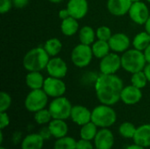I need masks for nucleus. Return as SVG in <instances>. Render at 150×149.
I'll list each match as a JSON object with an SVG mask.
<instances>
[{"instance_id":"c756f323","label":"nucleus","mask_w":150,"mask_h":149,"mask_svg":"<svg viewBox=\"0 0 150 149\" xmlns=\"http://www.w3.org/2000/svg\"><path fill=\"white\" fill-rule=\"evenodd\" d=\"M131 82L134 86H135L139 89H142L146 86L148 79H147L145 73L142 70V71L134 73L132 76V78H131Z\"/></svg>"},{"instance_id":"473e14b6","label":"nucleus","mask_w":150,"mask_h":149,"mask_svg":"<svg viewBox=\"0 0 150 149\" xmlns=\"http://www.w3.org/2000/svg\"><path fill=\"white\" fill-rule=\"evenodd\" d=\"M11 104V98L10 95L4 91L0 93V112H6Z\"/></svg>"},{"instance_id":"f3484780","label":"nucleus","mask_w":150,"mask_h":149,"mask_svg":"<svg viewBox=\"0 0 150 149\" xmlns=\"http://www.w3.org/2000/svg\"><path fill=\"white\" fill-rule=\"evenodd\" d=\"M132 4L131 0H108L107 8L114 16H124L129 11Z\"/></svg>"},{"instance_id":"aec40b11","label":"nucleus","mask_w":150,"mask_h":149,"mask_svg":"<svg viewBox=\"0 0 150 149\" xmlns=\"http://www.w3.org/2000/svg\"><path fill=\"white\" fill-rule=\"evenodd\" d=\"M48 128L51 132L52 136L54 138H62L66 136L68 133V126L63 119H54L49 122Z\"/></svg>"},{"instance_id":"6e6552de","label":"nucleus","mask_w":150,"mask_h":149,"mask_svg":"<svg viewBox=\"0 0 150 149\" xmlns=\"http://www.w3.org/2000/svg\"><path fill=\"white\" fill-rule=\"evenodd\" d=\"M44 91L47 94V96L52 97H62V95L66 91V85L61 78H55L49 76L45 79L43 88Z\"/></svg>"},{"instance_id":"412c9836","label":"nucleus","mask_w":150,"mask_h":149,"mask_svg":"<svg viewBox=\"0 0 150 149\" xmlns=\"http://www.w3.org/2000/svg\"><path fill=\"white\" fill-rule=\"evenodd\" d=\"M45 79L40 71H31L25 76V83L32 90L43 88Z\"/></svg>"},{"instance_id":"c03bdc74","label":"nucleus","mask_w":150,"mask_h":149,"mask_svg":"<svg viewBox=\"0 0 150 149\" xmlns=\"http://www.w3.org/2000/svg\"><path fill=\"white\" fill-rule=\"evenodd\" d=\"M48 1H50L51 3L58 4V3H61V2H62V1H63V0H48Z\"/></svg>"},{"instance_id":"e433bc0d","label":"nucleus","mask_w":150,"mask_h":149,"mask_svg":"<svg viewBox=\"0 0 150 149\" xmlns=\"http://www.w3.org/2000/svg\"><path fill=\"white\" fill-rule=\"evenodd\" d=\"M40 135L44 139V140H48L51 136H52V134H51V132H50V130H49V128L48 127H43L42 129H40Z\"/></svg>"},{"instance_id":"423d86ee","label":"nucleus","mask_w":150,"mask_h":149,"mask_svg":"<svg viewBox=\"0 0 150 149\" xmlns=\"http://www.w3.org/2000/svg\"><path fill=\"white\" fill-rule=\"evenodd\" d=\"M47 97L48 96L44 90H32V91L25 97V106L29 112H36L46 107L47 104Z\"/></svg>"},{"instance_id":"b1692460","label":"nucleus","mask_w":150,"mask_h":149,"mask_svg":"<svg viewBox=\"0 0 150 149\" xmlns=\"http://www.w3.org/2000/svg\"><path fill=\"white\" fill-rule=\"evenodd\" d=\"M133 45L135 49L140 51L145 50L150 45V34L148 32H142L138 33L133 40Z\"/></svg>"},{"instance_id":"a211bd4d","label":"nucleus","mask_w":150,"mask_h":149,"mask_svg":"<svg viewBox=\"0 0 150 149\" xmlns=\"http://www.w3.org/2000/svg\"><path fill=\"white\" fill-rule=\"evenodd\" d=\"M133 139L137 145L143 148L150 147V124H144L139 126Z\"/></svg>"},{"instance_id":"a19ab883","label":"nucleus","mask_w":150,"mask_h":149,"mask_svg":"<svg viewBox=\"0 0 150 149\" xmlns=\"http://www.w3.org/2000/svg\"><path fill=\"white\" fill-rule=\"evenodd\" d=\"M144 55L148 63H150V45L144 50Z\"/></svg>"},{"instance_id":"a878e982","label":"nucleus","mask_w":150,"mask_h":149,"mask_svg":"<svg viewBox=\"0 0 150 149\" xmlns=\"http://www.w3.org/2000/svg\"><path fill=\"white\" fill-rule=\"evenodd\" d=\"M62 42L56 38L49 39L48 40L46 41L44 46L45 50L50 56H55L56 54H58L62 50Z\"/></svg>"},{"instance_id":"ddd939ff","label":"nucleus","mask_w":150,"mask_h":149,"mask_svg":"<svg viewBox=\"0 0 150 149\" xmlns=\"http://www.w3.org/2000/svg\"><path fill=\"white\" fill-rule=\"evenodd\" d=\"M142 97V93L141 89L134 86L133 84L123 88L120 96V99L122 100V102L129 105L139 103Z\"/></svg>"},{"instance_id":"9d476101","label":"nucleus","mask_w":150,"mask_h":149,"mask_svg":"<svg viewBox=\"0 0 150 149\" xmlns=\"http://www.w3.org/2000/svg\"><path fill=\"white\" fill-rule=\"evenodd\" d=\"M128 13L131 19L138 25H145L150 16L147 5L141 1L133 3Z\"/></svg>"},{"instance_id":"7ed1b4c3","label":"nucleus","mask_w":150,"mask_h":149,"mask_svg":"<svg viewBox=\"0 0 150 149\" xmlns=\"http://www.w3.org/2000/svg\"><path fill=\"white\" fill-rule=\"evenodd\" d=\"M146 62L144 53L135 48L126 51L121 56V67L132 74L142 71L146 66Z\"/></svg>"},{"instance_id":"58836bf2","label":"nucleus","mask_w":150,"mask_h":149,"mask_svg":"<svg viewBox=\"0 0 150 149\" xmlns=\"http://www.w3.org/2000/svg\"><path fill=\"white\" fill-rule=\"evenodd\" d=\"M59 17L60 18H62V20L65 19V18H68L69 17H70V14L68 11V9H65V10H61L60 12H59Z\"/></svg>"},{"instance_id":"20e7f679","label":"nucleus","mask_w":150,"mask_h":149,"mask_svg":"<svg viewBox=\"0 0 150 149\" xmlns=\"http://www.w3.org/2000/svg\"><path fill=\"white\" fill-rule=\"evenodd\" d=\"M117 119L115 111L111 105H101L93 109L91 112V121L98 127L107 128L112 126Z\"/></svg>"},{"instance_id":"39448f33","label":"nucleus","mask_w":150,"mask_h":149,"mask_svg":"<svg viewBox=\"0 0 150 149\" xmlns=\"http://www.w3.org/2000/svg\"><path fill=\"white\" fill-rule=\"evenodd\" d=\"M72 105L70 102L63 97H55L49 105V112L54 119H67L71 115Z\"/></svg>"},{"instance_id":"f03ea898","label":"nucleus","mask_w":150,"mask_h":149,"mask_svg":"<svg viewBox=\"0 0 150 149\" xmlns=\"http://www.w3.org/2000/svg\"><path fill=\"white\" fill-rule=\"evenodd\" d=\"M49 61V54L45 48L35 47L28 51L23 59L24 68L31 71H40L47 68Z\"/></svg>"},{"instance_id":"f8f14e48","label":"nucleus","mask_w":150,"mask_h":149,"mask_svg":"<svg viewBox=\"0 0 150 149\" xmlns=\"http://www.w3.org/2000/svg\"><path fill=\"white\" fill-rule=\"evenodd\" d=\"M94 142L96 148L112 149L114 144V137L109 129L103 128L98 131V133L94 139Z\"/></svg>"},{"instance_id":"37998d69","label":"nucleus","mask_w":150,"mask_h":149,"mask_svg":"<svg viewBox=\"0 0 150 149\" xmlns=\"http://www.w3.org/2000/svg\"><path fill=\"white\" fill-rule=\"evenodd\" d=\"M145 28H146V32H148L150 34V16L149 19L147 20V22L145 23Z\"/></svg>"},{"instance_id":"f257e3e1","label":"nucleus","mask_w":150,"mask_h":149,"mask_svg":"<svg viewBox=\"0 0 150 149\" xmlns=\"http://www.w3.org/2000/svg\"><path fill=\"white\" fill-rule=\"evenodd\" d=\"M123 88V81L114 74H101L95 83L98 100L106 105H113L120 99Z\"/></svg>"},{"instance_id":"4be33fe9","label":"nucleus","mask_w":150,"mask_h":149,"mask_svg":"<svg viewBox=\"0 0 150 149\" xmlns=\"http://www.w3.org/2000/svg\"><path fill=\"white\" fill-rule=\"evenodd\" d=\"M79 25L77 23V19L73 17H69L62 20L61 24V31L66 36L74 35L78 30Z\"/></svg>"},{"instance_id":"09e8293b","label":"nucleus","mask_w":150,"mask_h":149,"mask_svg":"<svg viewBox=\"0 0 150 149\" xmlns=\"http://www.w3.org/2000/svg\"><path fill=\"white\" fill-rule=\"evenodd\" d=\"M93 149H98V148H93Z\"/></svg>"},{"instance_id":"a18cd8bd","label":"nucleus","mask_w":150,"mask_h":149,"mask_svg":"<svg viewBox=\"0 0 150 149\" xmlns=\"http://www.w3.org/2000/svg\"><path fill=\"white\" fill-rule=\"evenodd\" d=\"M133 3H134V2H139V1H141V0H131Z\"/></svg>"},{"instance_id":"4468645a","label":"nucleus","mask_w":150,"mask_h":149,"mask_svg":"<svg viewBox=\"0 0 150 149\" xmlns=\"http://www.w3.org/2000/svg\"><path fill=\"white\" fill-rule=\"evenodd\" d=\"M67 9L70 17L81 19L87 14L88 2L87 0H69L67 4Z\"/></svg>"},{"instance_id":"ea45409f","label":"nucleus","mask_w":150,"mask_h":149,"mask_svg":"<svg viewBox=\"0 0 150 149\" xmlns=\"http://www.w3.org/2000/svg\"><path fill=\"white\" fill-rule=\"evenodd\" d=\"M143 72L145 73L148 81L150 82V63L147 64V65L145 66V68H144V69H143Z\"/></svg>"},{"instance_id":"0eeeda50","label":"nucleus","mask_w":150,"mask_h":149,"mask_svg":"<svg viewBox=\"0 0 150 149\" xmlns=\"http://www.w3.org/2000/svg\"><path fill=\"white\" fill-rule=\"evenodd\" d=\"M93 56L92 48L89 45L79 44L74 47L71 53V60L75 66L78 68H84L88 66Z\"/></svg>"},{"instance_id":"f704fd0d","label":"nucleus","mask_w":150,"mask_h":149,"mask_svg":"<svg viewBox=\"0 0 150 149\" xmlns=\"http://www.w3.org/2000/svg\"><path fill=\"white\" fill-rule=\"evenodd\" d=\"M9 124H10V118H9L8 114L6 113V112H0V128H1V130L9 126Z\"/></svg>"},{"instance_id":"79ce46f5","label":"nucleus","mask_w":150,"mask_h":149,"mask_svg":"<svg viewBox=\"0 0 150 149\" xmlns=\"http://www.w3.org/2000/svg\"><path fill=\"white\" fill-rule=\"evenodd\" d=\"M126 149H144V148L134 143V145H130V146H128Z\"/></svg>"},{"instance_id":"c85d7f7f","label":"nucleus","mask_w":150,"mask_h":149,"mask_svg":"<svg viewBox=\"0 0 150 149\" xmlns=\"http://www.w3.org/2000/svg\"><path fill=\"white\" fill-rule=\"evenodd\" d=\"M136 127L131 122H124L120 126L119 132L121 136L124 138H134L135 133H136Z\"/></svg>"},{"instance_id":"72a5a7b5","label":"nucleus","mask_w":150,"mask_h":149,"mask_svg":"<svg viewBox=\"0 0 150 149\" xmlns=\"http://www.w3.org/2000/svg\"><path fill=\"white\" fill-rule=\"evenodd\" d=\"M12 4V0H0V12L4 14L9 11L11 9Z\"/></svg>"},{"instance_id":"4c0bfd02","label":"nucleus","mask_w":150,"mask_h":149,"mask_svg":"<svg viewBox=\"0 0 150 149\" xmlns=\"http://www.w3.org/2000/svg\"><path fill=\"white\" fill-rule=\"evenodd\" d=\"M12 3L16 8L22 9L27 5V4L29 3V0H12Z\"/></svg>"},{"instance_id":"6ab92c4d","label":"nucleus","mask_w":150,"mask_h":149,"mask_svg":"<svg viewBox=\"0 0 150 149\" xmlns=\"http://www.w3.org/2000/svg\"><path fill=\"white\" fill-rule=\"evenodd\" d=\"M44 139L40 133H32L23 140L21 144L22 149H42L44 145Z\"/></svg>"},{"instance_id":"7c9ffc66","label":"nucleus","mask_w":150,"mask_h":149,"mask_svg":"<svg viewBox=\"0 0 150 149\" xmlns=\"http://www.w3.org/2000/svg\"><path fill=\"white\" fill-rule=\"evenodd\" d=\"M51 119H53V118H52V115H51L49 110H46V109H42V110L36 112L35 115H34L35 121L40 125L49 123L51 121Z\"/></svg>"},{"instance_id":"dca6fc26","label":"nucleus","mask_w":150,"mask_h":149,"mask_svg":"<svg viewBox=\"0 0 150 149\" xmlns=\"http://www.w3.org/2000/svg\"><path fill=\"white\" fill-rule=\"evenodd\" d=\"M112 50L117 53H122L127 51L130 45V40L127 35L125 33H115L112 35L111 39L108 41Z\"/></svg>"},{"instance_id":"cd10ccee","label":"nucleus","mask_w":150,"mask_h":149,"mask_svg":"<svg viewBox=\"0 0 150 149\" xmlns=\"http://www.w3.org/2000/svg\"><path fill=\"white\" fill-rule=\"evenodd\" d=\"M76 142L74 138L64 136L57 139L54 145V149H76Z\"/></svg>"},{"instance_id":"bb28decb","label":"nucleus","mask_w":150,"mask_h":149,"mask_svg":"<svg viewBox=\"0 0 150 149\" xmlns=\"http://www.w3.org/2000/svg\"><path fill=\"white\" fill-rule=\"evenodd\" d=\"M95 39V32L91 26H83L79 32V40L82 44L84 45H91L93 43Z\"/></svg>"},{"instance_id":"de8ad7c7","label":"nucleus","mask_w":150,"mask_h":149,"mask_svg":"<svg viewBox=\"0 0 150 149\" xmlns=\"http://www.w3.org/2000/svg\"><path fill=\"white\" fill-rule=\"evenodd\" d=\"M148 1H149V3H150V0H148Z\"/></svg>"},{"instance_id":"5701e85b","label":"nucleus","mask_w":150,"mask_h":149,"mask_svg":"<svg viewBox=\"0 0 150 149\" xmlns=\"http://www.w3.org/2000/svg\"><path fill=\"white\" fill-rule=\"evenodd\" d=\"M91 48H92L93 55L97 58H99V59H102L105 55H107L109 54L110 49H111L108 41L100 40H98V41L93 43Z\"/></svg>"},{"instance_id":"49530a36","label":"nucleus","mask_w":150,"mask_h":149,"mask_svg":"<svg viewBox=\"0 0 150 149\" xmlns=\"http://www.w3.org/2000/svg\"><path fill=\"white\" fill-rule=\"evenodd\" d=\"M0 149H6V148H3V147H2V148H1Z\"/></svg>"},{"instance_id":"1a4fd4ad","label":"nucleus","mask_w":150,"mask_h":149,"mask_svg":"<svg viewBox=\"0 0 150 149\" xmlns=\"http://www.w3.org/2000/svg\"><path fill=\"white\" fill-rule=\"evenodd\" d=\"M121 67V57L117 54H108L101 59L99 68L102 74L113 75Z\"/></svg>"},{"instance_id":"c9c22d12","label":"nucleus","mask_w":150,"mask_h":149,"mask_svg":"<svg viewBox=\"0 0 150 149\" xmlns=\"http://www.w3.org/2000/svg\"><path fill=\"white\" fill-rule=\"evenodd\" d=\"M76 149H93L91 141L81 139L76 142Z\"/></svg>"},{"instance_id":"2eb2a0df","label":"nucleus","mask_w":150,"mask_h":149,"mask_svg":"<svg viewBox=\"0 0 150 149\" xmlns=\"http://www.w3.org/2000/svg\"><path fill=\"white\" fill-rule=\"evenodd\" d=\"M70 118L76 124L83 126L91 121V112L83 105H76L72 107Z\"/></svg>"},{"instance_id":"9b49d317","label":"nucleus","mask_w":150,"mask_h":149,"mask_svg":"<svg viewBox=\"0 0 150 149\" xmlns=\"http://www.w3.org/2000/svg\"><path fill=\"white\" fill-rule=\"evenodd\" d=\"M46 68L47 70L48 75L55 78H62L66 76L68 72V67L66 62L59 57L50 59Z\"/></svg>"},{"instance_id":"2f4dec72","label":"nucleus","mask_w":150,"mask_h":149,"mask_svg":"<svg viewBox=\"0 0 150 149\" xmlns=\"http://www.w3.org/2000/svg\"><path fill=\"white\" fill-rule=\"evenodd\" d=\"M112 31L108 26L103 25L98 28L96 36L98 37V40H105V41H109V40L112 37Z\"/></svg>"},{"instance_id":"393cba45","label":"nucleus","mask_w":150,"mask_h":149,"mask_svg":"<svg viewBox=\"0 0 150 149\" xmlns=\"http://www.w3.org/2000/svg\"><path fill=\"white\" fill-rule=\"evenodd\" d=\"M97 126L92 122H89L83 126H82V128L80 130V136L81 139L87 140V141H91L94 140L97 133H98V129Z\"/></svg>"}]
</instances>
